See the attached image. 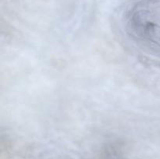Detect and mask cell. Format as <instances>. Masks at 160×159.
<instances>
[{"label":"cell","mask_w":160,"mask_h":159,"mask_svg":"<svg viewBox=\"0 0 160 159\" xmlns=\"http://www.w3.org/2000/svg\"><path fill=\"white\" fill-rule=\"evenodd\" d=\"M123 30L145 53L160 59V0H133L123 11Z\"/></svg>","instance_id":"cell-1"}]
</instances>
